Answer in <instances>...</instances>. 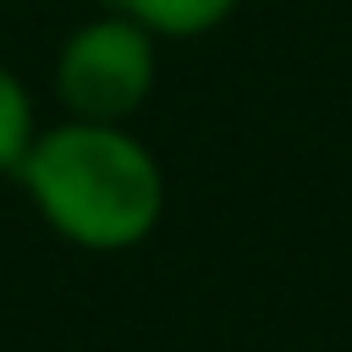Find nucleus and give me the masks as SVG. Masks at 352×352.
Masks as SVG:
<instances>
[{"instance_id":"f257e3e1","label":"nucleus","mask_w":352,"mask_h":352,"mask_svg":"<svg viewBox=\"0 0 352 352\" xmlns=\"http://www.w3.org/2000/svg\"><path fill=\"white\" fill-rule=\"evenodd\" d=\"M11 182L28 192L33 214L82 253L143 248L170 204L165 165L132 126L77 116L50 121Z\"/></svg>"},{"instance_id":"f03ea898","label":"nucleus","mask_w":352,"mask_h":352,"mask_svg":"<svg viewBox=\"0 0 352 352\" xmlns=\"http://www.w3.org/2000/svg\"><path fill=\"white\" fill-rule=\"evenodd\" d=\"M50 82L66 116L132 126V116L154 99V82H160V38L143 22L104 6L99 16L77 22L60 38Z\"/></svg>"},{"instance_id":"7ed1b4c3","label":"nucleus","mask_w":352,"mask_h":352,"mask_svg":"<svg viewBox=\"0 0 352 352\" xmlns=\"http://www.w3.org/2000/svg\"><path fill=\"white\" fill-rule=\"evenodd\" d=\"M242 0H110V11L143 22L160 44H187V38H204L214 28L231 22Z\"/></svg>"},{"instance_id":"20e7f679","label":"nucleus","mask_w":352,"mask_h":352,"mask_svg":"<svg viewBox=\"0 0 352 352\" xmlns=\"http://www.w3.org/2000/svg\"><path fill=\"white\" fill-rule=\"evenodd\" d=\"M38 132H44V121H38V99L28 88V77L0 60V176L22 170V160L33 154Z\"/></svg>"},{"instance_id":"39448f33","label":"nucleus","mask_w":352,"mask_h":352,"mask_svg":"<svg viewBox=\"0 0 352 352\" xmlns=\"http://www.w3.org/2000/svg\"><path fill=\"white\" fill-rule=\"evenodd\" d=\"M0 6H6V0H0Z\"/></svg>"}]
</instances>
